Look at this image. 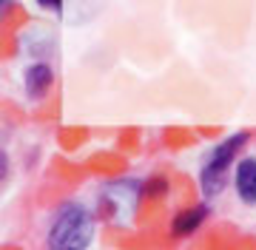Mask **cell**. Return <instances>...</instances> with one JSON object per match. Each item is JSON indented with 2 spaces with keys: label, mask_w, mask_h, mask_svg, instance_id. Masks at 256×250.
<instances>
[{
  "label": "cell",
  "mask_w": 256,
  "mask_h": 250,
  "mask_svg": "<svg viewBox=\"0 0 256 250\" xmlns=\"http://www.w3.org/2000/svg\"><path fill=\"white\" fill-rule=\"evenodd\" d=\"M205 219H208V205H196V208H188V211L176 213L171 231H174V236H191Z\"/></svg>",
  "instance_id": "5"
},
{
  "label": "cell",
  "mask_w": 256,
  "mask_h": 250,
  "mask_svg": "<svg viewBox=\"0 0 256 250\" xmlns=\"http://www.w3.org/2000/svg\"><path fill=\"white\" fill-rule=\"evenodd\" d=\"M52 80H54V71L48 63H34L26 68V94L28 100H43L52 88Z\"/></svg>",
  "instance_id": "3"
},
{
  "label": "cell",
  "mask_w": 256,
  "mask_h": 250,
  "mask_svg": "<svg viewBox=\"0 0 256 250\" xmlns=\"http://www.w3.org/2000/svg\"><path fill=\"white\" fill-rule=\"evenodd\" d=\"M94 233V219L82 205L68 202L54 216V225L48 231V248L52 250H86Z\"/></svg>",
  "instance_id": "1"
},
{
  "label": "cell",
  "mask_w": 256,
  "mask_h": 250,
  "mask_svg": "<svg viewBox=\"0 0 256 250\" xmlns=\"http://www.w3.org/2000/svg\"><path fill=\"white\" fill-rule=\"evenodd\" d=\"M234 185H236V194H239L242 202L256 205V159L254 157L242 159L236 165V179H234Z\"/></svg>",
  "instance_id": "4"
},
{
  "label": "cell",
  "mask_w": 256,
  "mask_h": 250,
  "mask_svg": "<svg viewBox=\"0 0 256 250\" xmlns=\"http://www.w3.org/2000/svg\"><path fill=\"white\" fill-rule=\"evenodd\" d=\"M40 9H48V11H54V14H60L63 11V3L60 0H40Z\"/></svg>",
  "instance_id": "6"
},
{
  "label": "cell",
  "mask_w": 256,
  "mask_h": 250,
  "mask_svg": "<svg viewBox=\"0 0 256 250\" xmlns=\"http://www.w3.org/2000/svg\"><path fill=\"white\" fill-rule=\"evenodd\" d=\"M248 145V134H230L228 139H222L214 151H208V157L202 162L200 171V185L205 196H216L220 191H225V182H228V165L234 162L239 151Z\"/></svg>",
  "instance_id": "2"
}]
</instances>
